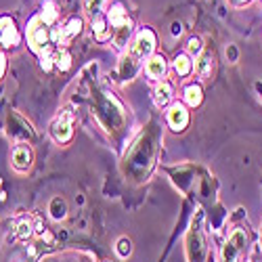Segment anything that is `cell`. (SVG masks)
Masks as SVG:
<instances>
[{
	"label": "cell",
	"instance_id": "obj_1",
	"mask_svg": "<svg viewBox=\"0 0 262 262\" xmlns=\"http://www.w3.org/2000/svg\"><path fill=\"white\" fill-rule=\"evenodd\" d=\"M158 151H160V130L154 124V130L141 133V137L133 143V147L126 151L124 174L133 181H147V177L156 166Z\"/></svg>",
	"mask_w": 262,
	"mask_h": 262
},
{
	"label": "cell",
	"instance_id": "obj_2",
	"mask_svg": "<svg viewBox=\"0 0 262 262\" xmlns=\"http://www.w3.org/2000/svg\"><path fill=\"white\" fill-rule=\"evenodd\" d=\"M156 47H158V36L154 32V28H149V26L139 28L135 32V38L130 42L126 55L120 61V68H118L120 80L122 82L133 80L137 76V72L141 70V65L147 63V59L156 53Z\"/></svg>",
	"mask_w": 262,
	"mask_h": 262
},
{
	"label": "cell",
	"instance_id": "obj_3",
	"mask_svg": "<svg viewBox=\"0 0 262 262\" xmlns=\"http://www.w3.org/2000/svg\"><path fill=\"white\" fill-rule=\"evenodd\" d=\"M93 116L99 120V124L107 130L112 137L122 133L126 126V109L118 101V97L109 91H97L93 99Z\"/></svg>",
	"mask_w": 262,
	"mask_h": 262
},
{
	"label": "cell",
	"instance_id": "obj_4",
	"mask_svg": "<svg viewBox=\"0 0 262 262\" xmlns=\"http://www.w3.org/2000/svg\"><path fill=\"white\" fill-rule=\"evenodd\" d=\"M105 17H107L109 30H112V45L118 51H124L126 47H130L133 34H135V21L128 15L126 5L122 3V0H116V3L109 5Z\"/></svg>",
	"mask_w": 262,
	"mask_h": 262
},
{
	"label": "cell",
	"instance_id": "obj_5",
	"mask_svg": "<svg viewBox=\"0 0 262 262\" xmlns=\"http://www.w3.org/2000/svg\"><path fill=\"white\" fill-rule=\"evenodd\" d=\"M53 28H49L45 21L40 19V15H32L28 26H26V40H28V47L32 53H36L38 57H47L55 53L53 47Z\"/></svg>",
	"mask_w": 262,
	"mask_h": 262
},
{
	"label": "cell",
	"instance_id": "obj_6",
	"mask_svg": "<svg viewBox=\"0 0 262 262\" xmlns=\"http://www.w3.org/2000/svg\"><path fill=\"white\" fill-rule=\"evenodd\" d=\"M74 120H76V116L70 107L61 109V112L55 116V120L51 122V128H49V133H51L55 143L68 145L74 139Z\"/></svg>",
	"mask_w": 262,
	"mask_h": 262
},
{
	"label": "cell",
	"instance_id": "obj_7",
	"mask_svg": "<svg viewBox=\"0 0 262 262\" xmlns=\"http://www.w3.org/2000/svg\"><path fill=\"white\" fill-rule=\"evenodd\" d=\"M246 248H248V231L244 227H237L229 235L227 244L223 246V262H239Z\"/></svg>",
	"mask_w": 262,
	"mask_h": 262
},
{
	"label": "cell",
	"instance_id": "obj_8",
	"mask_svg": "<svg viewBox=\"0 0 262 262\" xmlns=\"http://www.w3.org/2000/svg\"><path fill=\"white\" fill-rule=\"evenodd\" d=\"M82 28H84V21L80 17H70L63 26L53 28V34H51L53 36V45L57 49H65L74 38H78L82 34Z\"/></svg>",
	"mask_w": 262,
	"mask_h": 262
},
{
	"label": "cell",
	"instance_id": "obj_9",
	"mask_svg": "<svg viewBox=\"0 0 262 262\" xmlns=\"http://www.w3.org/2000/svg\"><path fill=\"white\" fill-rule=\"evenodd\" d=\"M21 45V32L11 15H0V49L11 51Z\"/></svg>",
	"mask_w": 262,
	"mask_h": 262
},
{
	"label": "cell",
	"instance_id": "obj_10",
	"mask_svg": "<svg viewBox=\"0 0 262 262\" xmlns=\"http://www.w3.org/2000/svg\"><path fill=\"white\" fill-rule=\"evenodd\" d=\"M189 122H191V114H189V107L183 101H174L166 109V124H168L170 130H174V133H183V130H187Z\"/></svg>",
	"mask_w": 262,
	"mask_h": 262
},
{
	"label": "cell",
	"instance_id": "obj_11",
	"mask_svg": "<svg viewBox=\"0 0 262 262\" xmlns=\"http://www.w3.org/2000/svg\"><path fill=\"white\" fill-rule=\"evenodd\" d=\"M34 164V151L28 143H19L15 145L13 154H11V166L17 170V172H28Z\"/></svg>",
	"mask_w": 262,
	"mask_h": 262
},
{
	"label": "cell",
	"instance_id": "obj_12",
	"mask_svg": "<svg viewBox=\"0 0 262 262\" xmlns=\"http://www.w3.org/2000/svg\"><path fill=\"white\" fill-rule=\"evenodd\" d=\"M168 74V61L162 53H154L145 63V76L154 82H162Z\"/></svg>",
	"mask_w": 262,
	"mask_h": 262
},
{
	"label": "cell",
	"instance_id": "obj_13",
	"mask_svg": "<svg viewBox=\"0 0 262 262\" xmlns=\"http://www.w3.org/2000/svg\"><path fill=\"white\" fill-rule=\"evenodd\" d=\"M154 103L158 109H168L174 103V86L168 80L158 82V86L154 89Z\"/></svg>",
	"mask_w": 262,
	"mask_h": 262
},
{
	"label": "cell",
	"instance_id": "obj_14",
	"mask_svg": "<svg viewBox=\"0 0 262 262\" xmlns=\"http://www.w3.org/2000/svg\"><path fill=\"white\" fill-rule=\"evenodd\" d=\"M38 15H40V19L45 21L49 28H57L59 26V19H61V11H59L57 0H45V3L40 5Z\"/></svg>",
	"mask_w": 262,
	"mask_h": 262
},
{
	"label": "cell",
	"instance_id": "obj_15",
	"mask_svg": "<svg viewBox=\"0 0 262 262\" xmlns=\"http://www.w3.org/2000/svg\"><path fill=\"white\" fill-rule=\"evenodd\" d=\"M193 70H195V74H198L200 80H208L212 76V72H214V53L212 51H204L198 59H195Z\"/></svg>",
	"mask_w": 262,
	"mask_h": 262
},
{
	"label": "cell",
	"instance_id": "obj_16",
	"mask_svg": "<svg viewBox=\"0 0 262 262\" xmlns=\"http://www.w3.org/2000/svg\"><path fill=\"white\" fill-rule=\"evenodd\" d=\"M204 101V89L200 82H189L183 89V103L187 107H200Z\"/></svg>",
	"mask_w": 262,
	"mask_h": 262
},
{
	"label": "cell",
	"instance_id": "obj_17",
	"mask_svg": "<svg viewBox=\"0 0 262 262\" xmlns=\"http://www.w3.org/2000/svg\"><path fill=\"white\" fill-rule=\"evenodd\" d=\"M172 70L179 78H187L193 74V59L187 53H179L172 61Z\"/></svg>",
	"mask_w": 262,
	"mask_h": 262
},
{
	"label": "cell",
	"instance_id": "obj_18",
	"mask_svg": "<svg viewBox=\"0 0 262 262\" xmlns=\"http://www.w3.org/2000/svg\"><path fill=\"white\" fill-rule=\"evenodd\" d=\"M109 9V0H84V13L91 21L103 17Z\"/></svg>",
	"mask_w": 262,
	"mask_h": 262
},
{
	"label": "cell",
	"instance_id": "obj_19",
	"mask_svg": "<svg viewBox=\"0 0 262 262\" xmlns=\"http://www.w3.org/2000/svg\"><path fill=\"white\" fill-rule=\"evenodd\" d=\"M91 26H93V36L99 40V42H107V40H112V30H109V24H107V17H97L91 21Z\"/></svg>",
	"mask_w": 262,
	"mask_h": 262
},
{
	"label": "cell",
	"instance_id": "obj_20",
	"mask_svg": "<svg viewBox=\"0 0 262 262\" xmlns=\"http://www.w3.org/2000/svg\"><path fill=\"white\" fill-rule=\"evenodd\" d=\"M53 63L59 72H68L72 68V55L68 53V49H55L53 53Z\"/></svg>",
	"mask_w": 262,
	"mask_h": 262
},
{
	"label": "cell",
	"instance_id": "obj_21",
	"mask_svg": "<svg viewBox=\"0 0 262 262\" xmlns=\"http://www.w3.org/2000/svg\"><path fill=\"white\" fill-rule=\"evenodd\" d=\"M204 51H206V49H204V42H202L200 36H191V38L187 40V51H185V53H187L191 59H198Z\"/></svg>",
	"mask_w": 262,
	"mask_h": 262
},
{
	"label": "cell",
	"instance_id": "obj_22",
	"mask_svg": "<svg viewBox=\"0 0 262 262\" xmlns=\"http://www.w3.org/2000/svg\"><path fill=\"white\" fill-rule=\"evenodd\" d=\"M49 212L55 221H61V218H65V214H68V206H65V202L61 198H53L49 204Z\"/></svg>",
	"mask_w": 262,
	"mask_h": 262
},
{
	"label": "cell",
	"instance_id": "obj_23",
	"mask_svg": "<svg viewBox=\"0 0 262 262\" xmlns=\"http://www.w3.org/2000/svg\"><path fill=\"white\" fill-rule=\"evenodd\" d=\"M130 252H133V244H130V239H126V237H122V239H118V246H116V254L122 258V260H126L128 256H130Z\"/></svg>",
	"mask_w": 262,
	"mask_h": 262
},
{
	"label": "cell",
	"instance_id": "obj_24",
	"mask_svg": "<svg viewBox=\"0 0 262 262\" xmlns=\"http://www.w3.org/2000/svg\"><path fill=\"white\" fill-rule=\"evenodd\" d=\"M32 235V223H30V218H24V221H19L17 225V237H30Z\"/></svg>",
	"mask_w": 262,
	"mask_h": 262
},
{
	"label": "cell",
	"instance_id": "obj_25",
	"mask_svg": "<svg viewBox=\"0 0 262 262\" xmlns=\"http://www.w3.org/2000/svg\"><path fill=\"white\" fill-rule=\"evenodd\" d=\"M5 72H7V57H5V53H3V49H0V80H3V76H5Z\"/></svg>",
	"mask_w": 262,
	"mask_h": 262
},
{
	"label": "cell",
	"instance_id": "obj_26",
	"mask_svg": "<svg viewBox=\"0 0 262 262\" xmlns=\"http://www.w3.org/2000/svg\"><path fill=\"white\" fill-rule=\"evenodd\" d=\"M227 3H229L231 7H235V9H242V7L250 5V3H252V0H227Z\"/></svg>",
	"mask_w": 262,
	"mask_h": 262
},
{
	"label": "cell",
	"instance_id": "obj_27",
	"mask_svg": "<svg viewBox=\"0 0 262 262\" xmlns=\"http://www.w3.org/2000/svg\"><path fill=\"white\" fill-rule=\"evenodd\" d=\"M42 3H45V0H42Z\"/></svg>",
	"mask_w": 262,
	"mask_h": 262
}]
</instances>
